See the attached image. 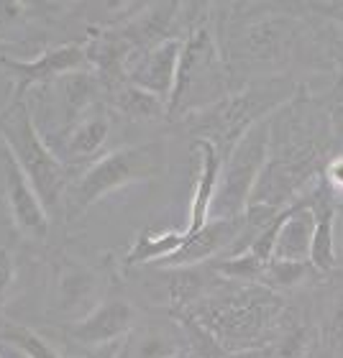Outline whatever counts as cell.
<instances>
[{"label":"cell","mask_w":343,"mask_h":358,"mask_svg":"<svg viewBox=\"0 0 343 358\" xmlns=\"http://www.w3.org/2000/svg\"><path fill=\"white\" fill-rule=\"evenodd\" d=\"M292 92H295V85L290 80L269 77L264 83H254L241 92H231L220 103L190 115L187 128L192 131L195 138L213 143L225 162L248 128L269 118L287 97H292Z\"/></svg>","instance_id":"obj_1"},{"label":"cell","mask_w":343,"mask_h":358,"mask_svg":"<svg viewBox=\"0 0 343 358\" xmlns=\"http://www.w3.org/2000/svg\"><path fill=\"white\" fill-rule=\"evenodd\" d=\"M167 169V151L164 143L149 141L139 146H120V149L95 159L92 164L80 174V179L69 182L64 202L67 215L77 217L85 210L92 208L108 194L118 192L128 185L151 182L162 177Z\"/></svg>","instance_id":"obj_2"},{"label":"cell","mask_w":343,"mask_h":358,"mask_svg":"<svg viewBox=\"0 0 343 358\" xmlns=\"http://www.w3.org/2000/svg\"><path fill=\"white\" fill-rule=\"evenodd\" d=\"M0 138L31 187L36 189L44 208L54 213L69 187L67 164H62L52 146L44 141V136L38 134L26 100L8 103L6 110H0Z\"/></svg>","instance_id":"obj_3"},{"label":"cell","mask_w":343,"mask_h":358,"mask_svg":"<svg viewBox=\"0 0 343 358\" xmlns=\"http://www.w3.org/2000/svg\"><path fill=\"white\" fill-rule=\"evenodd\" d=\"M228 92V72L208 26H195L182 44L177 83L169 100V118H190L210 105L220 103Z\"/></svg>","instance_id":"obj_4"},{"label":"cell","mask_w":343,"mask_h":358,"mask_svg":"<svg viewBox=\"0 0 343 358\" xmlns=\"http://www.w3.org/2000/svg\"><path fill=\"white\" fill-rule=\"evenodd\" d=\"M269 143H272V118H264L248 128L244 138L233 146L220 169L210 217H220V220L244 217L256 179L269 159Z\"/></svg>","instance_id":"obj_5"},{"label":"cell","mask_w":343,"mask_h":358,"mask_svg":"<svg viewBox=\"0 0 343 358\" xmlns=\"http://www.w3.org/2000/svg\"><path fill=\"white\" fill-rule=\"evenodd\" d=\"M318 174V157L310 146L298 149L292 154H279V157H269L259 179L254 185V192L248 197V205H261V208L276 210L282 213L287 202L302 200L298 192ZM287 210V208H284Z\"/></svg>","instance_id":"obj_6"},{"label":"cell","mask_w":343,"mask_h":358,"mask_svg":"<svg viewBox=\"0 0 343 358\" xmlns=\"http://www.w3.org/2000/svg\"><path fill=\"white\" fill-rule=\"evenodd\" d=\"M0 67L6 69L13 87H10V103H21L26 100V92L38 85L57 83L62 77L75 75V72H88V46L83 44H62L44 49L36 59H10V57H0Z\"/></svg>","instance_id":"obj_7"},{"label":"cell","mask_w":343,"mask_h":358,"mask_svg":"<svg viewBox=\"0 0 343 358\" xmlns=\"http://www.w3.org/2000/svg\"><path fill=\"white\" fill-rule=\"evenodd\" d=\"M185 38H167L162 44L151 46L146 52H139L131 57L126 69V80L136 87L146 90L151 95L162 97L169 108L174 83H177V67L182 57Z\"/></svg>","instance_id":"obj_8"},{"label":"cell","mask_w":343,"mask_h":358,"mask_svg":"<svg viewBox=\"0 0 343 358\" xmlns=\"http://www.w3.org/2000/svg\"><path fill=\"white\" fill-rule=\"evenodd\" d=\"M136 307L126 299H105L100 305L67 328V338L85 348H103V345L120 343L136 325Z\"/></svg>","instance_id":"obj_9"},{"label":"cell","mask_w":343,"mask_h":358,"mask_svg":"<svg viewBox=\"0 0 343 358\" xmlns=\"http://www.w3.org/2000/svg\"><path fill=\"white\" fill-rule=\"evenodd\" d=\"M241 231H244V217H236V220H220V217H210L208 223L202 225L200 231L192 233V236H185V243L174 251L172 256L162 259V262L151 264L157 268H192L205 264L208 259L218 254H228L236 241L241 238Z\"/></svg>","instance_id":"obj_10"},{"label":"cell","mask_w":343,"mask_h":358,"mask_svg":"<svg viewBox=\"0 0 343 358\" xmlns=\"http://www.w3.org/2000/svg\"><path fill=\"white\" fill-rule=\"evenodd\" d=\"M6 200L10 208V217L18 233H23L31 241H46L49 236V210L44 208L41 197L31 187L21 166L15 164L13 157H6Z\"/></svg>","instance_id":"obj_11"},{"label":"cell","mask_w":343,"mask_h":358,"mask_svg":"<svg viewBox=\"0 0 343 358\" xmlns=\"http://www.w3.org/2000/svg\"><path fill=\"white\" fill-rule=\"evenodd\" d=\"M100 279L90 266L77 262H62L54 279V307L72 322L88 317L100 305Z\"/></svg>","instance_id":"obj_12"},{"label":"cell","mask_w":343,"mask_h":358,"mask_svg":"<svg viewBox=\"0 0 343 358\" xmlns=\"http://www.w3.org/2000/svg\"><path fill=\"white\" fill-rule=\"evenodd\" d=\"M108 136H111V115L100 105H95L80 120L62 128L52 151L59 157L62 164H83L103 149Z\"/></svg>","instance_id":"obj_13"},{"label":"cell","mask_w":343,"mask_h":358,"mask_svg":"<svg viewBox=\"0 0 343 358\" xmlns=\"http://www.w3.org/2000/svg\"><path fill=\"white\" fill-rule=\"evenodd\" d=\"M192 151L200 154V169H197L192 200H190V223L185 228V236L197 233L210 220V208H213V200H216L218 179H220V169H223V159H220L218 149L210 141L195 138Z\"/></svg>","instance_id":"obj_14"},{"label":"cell","mask_w":343,"mask_h":358,"mask_svg":"<svg viewBox=\"0 0 343 358\" xmlns=\"http://www.w3.org/2000/svg\"><path fill=\"white\" fill-rule=\"evenodd\" d=\"M313 233H315V217L313 210L307 208L305 200H298L295 205L282 213V223L274 241V256L279 262H310L313 251Z\"/></svg>","instance_id":"obj_15"},{"label":"cell","mask_w":343,"mask_h":358,"mask_svg":"<svg viewBox=\"0 0 343 358\" xmlns=\"http://www.w3.org/2000/svg\"><path fill=\"white\" fill-rule=\"evenodd\" d=\"M307 208L313 210L315 233H313V251H310V264L315 271H330L336 266V241H333V228H336V205H333V192L326 182L315 187V192L305 197Z\"/></svg>","instance_id":"obj_16"},{"label":"cell","mask_w":343,"mask_h":358,"mask_svg":"<svg viewBox=\"0 0 343 358\" xmlns=\"http://www.w3.org/2000/svg\"><path fill=\"white\" fill-rule=\"evenodd\" d=\"M292 34L295 31L290 29L287 18H264V21L246 26V31H244V49H246L251 59H279L282 52L287 49V44H290Z\"/></svg>","instance_id":"obj_17"},{"label":"cell","mask_w":343,"mask_h":358,"mask_svg":"<svg viewBox=\"0 0 343 358\" xmlns=\"http://www.w3.org/2000/svg\"><path fill=\"white\" fill-rule=\"evenodd\" d=\"M182 353L179 343L154 328H134L118 343L115 358H174Z\"/></svg>","instance_id":"obj_18"},{"label":"cell","mask_w":343,"mask_h":358,"mask_svg":"<svg viewBox=\"0 0 343 358\" xmlns=\"http://www.w3.org/2000/svg\"><path fill=\"white\" fill-rule=\"evenodd\" d=\"M185 243V231H154L146 228L136 236L134 246L126 254L128 266H141V264H157L167 256H172Z\"/></svg>","instance_id":"obj_19"},{"label":"cell","mask_w":343,"mask_h":358,"mask_svg":"<svg viewBox=\"0 0 343 358\" xmlns=\"http://www.w3.org/2000/svg\"><path fill=\"white\" fill-rule=\"evenodd\" d=\"M113 108L131 120H159L169 115V108L162 97L151 95L131 83H123L113 92Z\"/></svg>","instance_id":"obj_20"},{"label":"cell","mask_w":343,"mask_h":358,"mask_svg":"<svg viewBox=\"0 0 343 358\" xmlns=\"http://www.w3.org/2000/svg\"><path fill=\"white\" fill-rule=\"evenodd\" d=\"M0 341L13 345L23 358H62V353L46 338L38 336L36 330L23 328V325H3Z\"/></svg>","instance_id":"obj_21"},{"label":"cell","mask_w":343,"mask_h":358,"mask_svg":"<svg viewBox=\"0 0 343 358\" xmlns=\"http://www.w3.org/2000/svg\"><path fill=\"white\" fill-rule=\"evenodd\" d=\"M174 315H177L179 325L185 330V338L190 341L195 358H228V351L220 345V341L195 315H190L187 310H177Z\"/></svg>","instance_id":"obj_22"},{"label":"cell","mask_w":343,"mask_h":358,"mask_svg":"<svg viewBox=\"0 0 343 358\" xmlns=\"http://www.w3.org/2000/svg\"><path fill=\"white\" fill-rule=\"evenodd\" d=\"M315 266L310 262L300 264V262H279V259H272L264 268V276H261V287L267 289H290V287H298L313 274Z\"/></svg>","instance_id":"obj_23"},{"label":"cell","mask_w":343,"mask_h":358,"mask_svg":"<svg viewBox=\"0 0 343 358\" xmlns=\"http://www.w3.org/2000/svg\"><path fill=\"white\" fill-rule=\"evenodd\" d=\"M313 345V336L310 330L298 325V328H290L282 333V345H279V358H305L307 351Z\"/></svg>","instance_id":"obj_24"},{"label":"cell","mask_w":343,"mask_h":358,"mask_svg":"<svg viewBox=\"0 0 343 358\" xmlns=\"http://www.w3.org/2000/svg\"><path fill=\"white\" fill-rule=\"evenodd\" d=\"M15 279V264H13V254L8 246H0V302L6 299L8 289L13 287Z\"/></svg>","instance_id":"obj_25"},{"label":"cell","mask_w":343,"mask_h":358,"mask_svg":"<svg viewBox=\"0 0 343 358\" xmlns=\"http://www.w3.org/2000/svg\"><path fill=\"white\" fill-rule=\"evenodd\" d=\"M23 15V3H0V38H6V31Z\"/></svg>","instance_id":"obj_26"},{"label":"cell","mask_w":343,"mask_h":358,"mask_svg":"<svg viewBox=\"0 0 343 358\" xmlns=\"http://www.w3.org/2000/svg\"><path fill=\"white\" fill-rule=\"evenodd\" d=\"M328 336L333 343L343 341V294L338 297L336 307H333V315H330V328H328Z\"/></svg>","instance_id":"obj_27"},{"label":"cell","mask_w":343,"mask_h":358,"mask_svg":"<svg viewBox=\"0 0 343 358\" xmlns=\"http://www.w3.org/2000/svg\"><path fill=\"white\" fill-rule=\"evenodd\" d=\"M313 10H321L323 15L328 18H336V21H343V3H310Z\"/></svg>","instance_id":"obj_28"},{"label":"cell","mask_w":343,"mask_h":358,"mask_svg":"<svg viewBox=\"0 0 343 358\" xmlns=\"http://www.w3.org/2000/svg\"><path fill=\"white\" fill-rule=\"evenodd\" d=\"M228 358H274L272 348H246V351H236Z\"/></svg>","instance_id":"obj_29"},{"label":"cell","mask_w":343,"mask_h":358,"mask_svg":"<svg viewBox=\"0 0 343 358\" xmlns=\"http://www.w3.org/2000/svg\"><path fill=\"white\" fill-rule=\"evenodd\" d=\"M115 353H118V343H111L103 348H90L85 351V358H115Z\"/></svg>","instance_id":"obj_30"},{"label":"cell","mask_w":343,"mask_h":358,"mask_svg":"<svg viewBox=\"0 0 343 358\" xmlns=\"http://www.w3.org/2000/svg\"><path fill=\"white\" fill-rule=\"evenodd\" d=\"M174 358H195V356H190V353L182 351V353H177V356H174Z\"/></svg>","instance_id":"obj_31"}]
</instances>
